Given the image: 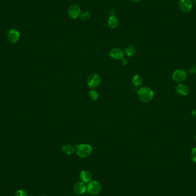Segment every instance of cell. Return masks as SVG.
<instances>
[{
	"mask_svg": "<svg viewBox=\"0 0 196 196\" xmlns=\"http://www.w3.org/2000/svg\"><path fill=\"white\" fill-rule=\"evenodd\" d=\"M191 114L193 115V116L196 119V109H194L191 111Z\"/></svg>",
	"mask_w": 196,
	"mask_h": 196,
	"instance_id": "cb8c5ba5",
	"label": "cell"
},
{
	"mask_svg": "<svg viewBox=\"0 0 196 196\" xmlns=\"http://www.w3.org/2000/svg\"><path fill=\"white\" fill-rule=\"evenodd\" d=\"M176 91L178 95L185 96L189 93V88L185 84H180L176 87Z\"/></svg>",
	"mask_w": 196,
	"mask_h": 196,
	"instance_id": "8fae6325",
	"label": "cell"
},
{
	"mask_svg": "<svg viewBox=\"0 0 196 196\" xmlns=\"http://www.w3.org/2000/svg\"><path fill=\"white\" fill-rule=\"evenodd\" d=\"M109 55L115 60H121L124 58V52L120 48H114L110 50Z\"/></svg>",
	"mask_w": 196,
	"mask_h": 196,
	"instance_id": "30bf717a",
	"label": "cell"
},
{
	"mask_svg": "<svg viewBox=\"0 0 196 196\" xmlns=\"http://www.w3.org/2000/svg\"><path fill=\"white\" fill-rule=\"evenodd\" d=\"M16 196H28V194L24 190H19L16 192Z\"/></svg>",
	"mask_w": 196,
	"mask_h": 196,
	"instance_id": "d6986e66",
	"label": "cell"
},
{
	"mask_svg": "<svg viewBox=\"0 0 196 196\" xmlns=\"http://www.w3.org/2000/svg\"><path fill=\"white\" fill-rule=\"evenodd\" d=\"M75 151V149L74 146L71 144H66L64 145L62 148V153L68 155H70L74 153Z\"/></svg>",
	"mask_w": 196,
	"mask_h": 196,
	"instance_id": "5bb4252c",
	"label": "cell"
},
{
	"mask_svg": "<svg viewBox=\"0 0 196 196\" xmlns=\"http://www.w3.org/2000/svg\"><path fill=\"white\" fill-rule=\"evenodd\" d=\"M87 85L90 88H95L100 85L101 77L97 73H92L87 79Z\"/></svg>",
	"mask_w": 196,
	"mask_h": 196,
	"instance_id": "277c9868",
	"label": "cell"
},
{
	"mask_svg": "<svg viewBox=\"0 0 196 196\" xmlns=\"http://www.w3.org/2000/svg\"><path fill=\"white\" fill-rule=\"evenodd\" d=\"M77 155L80 158H86L92 153V147L88 144H76Z\"/></svg>",
	"mask_w": 196,
	"mask_h": 196,
	"instance_id": "7a4b0ae2",
	"label": "cell"
},
{
	"mask_svg": "<svg viewBox=\"0 0 196 196\" xmlns=\"http://www.w3.org/2000/svg\"><path fill=\"white\" fill-rule=\"evenodd\" d=\"M136 52H137L136 48L134 47V45H132L128 46L125 50V53L128 57L133 56L136 53Z\"/></svg>",
	"mask_w": 196,
	"mask_h": 196,
	"instance_id": "2e32d148",
	"label": "cell"
},
{
	"mask_svg": "<svg viewBox=\"0 0 196 196\" xmlns=\"http://www.w3.org/2000/svg\"><path fill=\"white\" fill-rule=\"evenodd\" d=\"M110 16H115V10L114 9H111L110 12Z\"/></svg>",
	"mask_w": 196,
	"mask_h": 196,
	"instance_id": "603a6c76",
	"label": "cell"
},
{
	"mask_svg": "<svg viewBox=\"0 0 196 196\" xmlns=\"http://www.w3.org/2000/svg\"><path fill=\"white\" fill-rule=\"evenodd\" d=\"M87 191L92 195L96 196L99 194L102 190L101 184L96 181H91L87 186Z\"/></svg>",
	"mask_w": 196,
	"mask_h": 196,
	"instance_id": "3957f363",
	"label": "cell"
},
{
	"mask_svg": "<svg viewBox=\"0 0 196 196\" xmlns=\"http://www.w3.org/2000/svg\"><path fill=\"white\" fill-rule=\"evenodd\" d=\"M188 72L191 74H195L196 73V66H191L189 68Z\"/></svg>",
	"mask_w": 196,
	"mask_h": 196,
	"instance_id": "44dd1931",
	"label": "cell"
},
{
	"mask_svg": "<svg viewBox=\"0 0 196 196\" xmlns=\"http://www.w3.org/2000/svg\"><path fill=\"white\" fill-rule=\"evenodd\" d=\"M73 190L75 194L77 195H81L86 193L87 191L86 184L83 182H77L73 187Z\"/></svg>",
	"mask_w": 196,
	"mask_h": 196,
	"instance_id": "ba28073f",
	"label": "cell"
},
{
	"mask_svg": "<svg viewBox=\"0 0 196 196\" xmlns=\"http://www.w3.org/2000/svg\"><path fill=\"white\" fill-rule=\"evenodd\" d=\"M178 6L182 12L188 13L192 9L193 2L191 0H180Z\"/></svg>",
	"mask_w": 196,
	"mask_h": 196,
	"instance_id": "52a82bcc",
	"label": "cell"
},
{
	"mask_svg": "<svg viewBox=\"0 0 196 196\" xmlns=\"http://www.w3.org/2000/svg\"><path fill=\"white\" fill-rule=\"evenodd\" d=\"M88 96L90 99L93 101H95L99 98L98 92L95 90H91L88 93Z\"/></svg>",
	"mask_w": 196,
	"mask_h": 196,
	"instance_id": "e0dca14e",
	"label": "cell"
},
{
	"mask_svg": "<svg viewBox=\"0 0 196 196\" xmlns=\"http://www.w3.org/2000/svg\"><path fill=\"white\" fill-rule=\"evenodd\" d=\"M8 38L10 43H16L19 41L20 34L16 29H11L8 34Z\"/></svg>",
	"mask_w": 196,
	"mask_h": 196,
	"instance_id": "9c48e42d",
	"label": "cell"
},
{
	"mask_svg": "<svg viewBox=\"0 0 196 196\" xmlns=\"http://www.w3.org/2000/svg\"><path fill=\"white\" fill-rule=\"evenodd\" d=\"M80 178L81 181L84 183H89L92 180V176L90 172L84 170L80 173Z\"/></svg>",
	"mask_w": 196,
	"mask_h": 196,
	"instance_id": "7c38bea8",
	"label": "cell"
},
{
	"mask_svg": "<svg viewBox=\"0 0 196 196\" xmlns=\"http://www.w3.org/2000/svg\"></svg>",
	"mask_w": 196,
	"mask_h": 196,
	"instance_id": "83f0119b",
	"label": "cell"
},
{
	"mask_svg": "<svg viewBox=\"0 0 196 196\" xmlns=\"http://www.w3.org/2000/svg\"><path fill=\"white\" fill-rule=\"evenodd\" d=\"M120 63H121L122 65H123V66H126L127 65L128 62H127V60L126 59H124V58H123L120 60Z\"/></svg>",
	"mask_w": 196,
	"mask_h": 196,
	"instance_id": "7402d4cb",
	"label": "cell"
},
{
	"mask_svg": "<svg viewBox=\"0 0 196 196\" xmlns=\"http://www.w3.org/2000/svg\"></svg>",
	"mask_w": 196,
	"mask_h": 196,
	"instance_id": "4316f807",
	"label": "cell"
},
{
	"mask_svg": "<svg viewBox=\"0 0 196 196\" xmlns=\"http://www.w3.org/2000/svg\"><path fill=\"white\" fill-rule=\"evenodd\" d=\"M195 140H196V136H195Z\"/></svg>",
	"mask_w": 196,
	"mask_h": 196,
	"instance_id": "484cf974",
	"label": "cell"
},
{
	"mask_svg": "<svg viewBox=\"0 0 196 196\" xmlns=\"http://www.w3.org/2000/svg\"><path fill=\"white\" fill-rule=\"evenodd\" d=\"M107 24L111 29H115L119 25V20L115 16H110L108 20Z\"/></svg>",
	"mask_w": 196,
	"mask_h": 196,
	"instance_id": "4fadbf2b",
	"label": "cell"
},
{
	"mask_svg": "<svg viewBox=\"0 0 196 196\" xmlns=\"http://www.w3.org/2000/svg\"><path fill=\"white\" fill-rule=\"evenodd\" d=\"M139 100L143 103H148L153 100L154 94L153 90L148 87H144L137 90Z\"/></svg>",
	"mask_w": 196,
	"mask_h": 196,
	"instance_id": "6da1fadb",
	"label": "cell"
},
{
	"mask_svg": "<svg viewBox=\"0 0 196 196\" xmlns=\"http://www.w3.org/2000/svg\"><path fill=\"white\" fill-rule=\"evenodd\" d=\"M81 19L83 21H86L91 17V12L90 11H85L80 15Z\"/></svg>",
	"mask_w": 196,
	"mask_h": 196,
	"instance_id": "ac0fdd59",
	"label": "cell"
},
{
	"mask_svg": "<svg viewBox=\"0 0 196 196\" xmlns=\"http://www.w3.org/2000/svg\"><path fill=\"white\" fill-rule=\"evenodd\" d=\"M173 79L177 83L185 81L187 77V71L183 69H176L173 73Z\"/></svg>",
	"mask_w": 196,
	"mask_h": 196,
	"instance_id": "5b68a950",
	"label": "cell"
},
{
	"mask_svg": "<svg viewBox=\"0 0 196 196\" xmlns=\"http://www.w3.org/2000/svg\"><path fill=\"white\" fill-rule=\"evenodd\" d=\"M132 82L135 86H140L143 83V78L140 75H135L132 78Z\"/></svg>",
	"mask_w": 196,
	"mask_h": 196,
	"instance_id": "9a60e30c",
	"label": "cell"
},
{
	"mask_svg": "<svg viewBox=\"0 0 196 196\" xmlns=\"http://www.w3.org/2000/svg\"><path fill=\"white\" fill-rule=\"evenodd\" d=\"M131 1H133V2H140L141 1H142V0H131Z\"/></svg>",
	"mask_w": 196,
	"mask_h": 196,
	"instance_id": "d4e9b609",
	"label": "cell"
},
{
	"mask_svg": "<svg viewBox=\"0 0 196 196\" xmlns=\"http://www.w3.org/2000/svg\"><path fill=\"white\" fill-rule=\"evenodd\" d=\"M191 158L192 160L196 163V147L193 148L191 151Z\"/></svg>",
	"mask_w": 196,
	"mask_h": 196,
	"instance_id": "ffe728a7",
	"label": "cell"
},
{
	"mask_svg": "<svg viewBox=\"0 0 196 196\" xmlns=\"http://www.w3.org/2000/svg\"><path fill=\"white\" fill-rule=\"evenodd\" d=\"M68 13L71 18L76 19L81 15L80 8L76 4L70 5L68 8Z\"/></svg>",
	"mask_w": 196,
	"mask_h": 196,
	"instance_id": "8992f818",
	"label": "cell"
}]
</instances>
